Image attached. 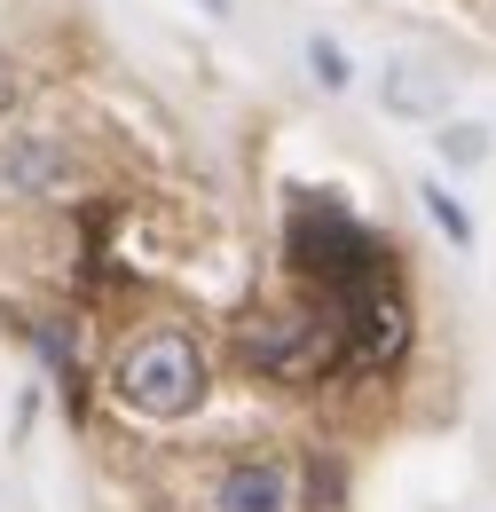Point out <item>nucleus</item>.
Segmentation results:
<instances>
[{"instance_id":"nucleus-10","label":"nucleus","mask_w":496,"mask_h":512,"mask_svg":"<svg viewBox=\"0 0 496 512\" xmlns=\"http://www.w3.org/2000/svg\"><path fill=\"white\" fill-rule=\"evenodd\" d=\"M308 71H315L323 95H347V87H355V64H347V48H339L331 32H315V40H308Z\"/></svg>"},{"instance_id":"nucleus-7","label":"nucleus","mask_w":496,"mask_h":512,"mask_svg":"<svg viewBox=\"0 0 496 512\" xmlns=\"http://www.w3.org/2000/svg\"><path fill=\"white\" fill-rule=\"evenodd\" d=\"M24 339H32V355L48 363V379L79 402V386H87V363H79V339H71V323H56V316H40V323H24Z\"/></svg>"},{"instance_id":"nucleus-2","label":"nucleus","mask_w":496,"mask_h":512,"mask_svg":"<svg viewBox=\"0 0 496 512\" xmlns=\"http://www.w3.org/2000/svg\"><path fill=\"white\" fill-rule=\"evenodd\" d=\"M205 394H213V363H205V347L189 339L182 323L134 331L119 347V363H111V402L134 410V418H158V426L205 410Z\"/></svg>"},{"instance_id":"nucleus-9","label":"nucleus","mask_w":496,"mask_h":512,"mask_svg":"<svg viewBox=\"0 0 496 512\" xmlns=\"http://www.w3.org/2000/svg\"><path fill=\"white\" fill-rule=\"evenodd\" d=\"M434 150H441V166L473 174V166H489V127H481V119H441Z\"/></svg>"},{"instance_id":"nucleus-11","label":"nucleus","mask_w":496,"mask_h":512,"mask_svg":"<svg viewBox=\"0 0 496 512\" xmlns=\"http://www.w3.org/2000/svg\"><path fill=\"white\" fill-rule=\"evenodd\" d=\"M197 8H205V16H229V0H197Z\"/></svg>"},{"instance_id":"nucleus-1","label":"nucleus","mask_w":496,"mask_h":512,"mask_svg":"<svg viewBox=\"0 0 496 512\" xmlns=\"http://www.w3.org/2000/svg\"><path fill=\"white\" fill-rule=\"evenodd\" d=\"M284 260H292V276L308 284V300H339V292H363L378 276H394L386 237H378L371 221H355L331 190H292Z\"/></svg>"},{"instance_id":"nucleus-3","label":"nucleus","mask_w":496,"mask_h":512,"mask_svg":"<svg viewBox=\"0 0 496 512\" xmlns=\"http://www.w3.org/2000/svg\"><path fill=\"white\" fill-rule=\"evenodd\" d=\"M237 363H245L260 386H315V379H331V371H347L339 331H331V316H323L315 300L252 316L245 331H237Z\"/></svg>"},{"instance_id":"nucleus-8","label":"nucleus","mask_w":496,"mask_h":512,"mask_svg":"<svg viewBox=\"0 0 496 512\" xmlns=\"http://www.w3.org/2000/svg\"><path fill=\"white\" fill-rule=\"evenodd\" d=\"M418 205H426V221H434V229L457 245V253H473V237H481V229H473V213L457 205V190H449L441 174H426V182H418Z\"/></svg>"},{"instance_id":"nucleus-6","label":"nucleus","mask_w":496,"mask_h":512,"mask_svg":"<svg viewBox=\"0 0 496 512\" xmlns=\"http://www.w3.org/2000/svg\"><path fill=\"white\" fill-rule=\"evenodd\" d=\"M378 103H386L394 119H434V127H441V111H449V71H434V64H394L386 79H378Z\"/></svg>"},{"instance_id":"nucleus-5","label":"nucleus","mask_w":496,"mask_h":512,"mask_svg":"<svg viewBox=\"0 0 496 512\" xmlns=\"http://www.w3.org/2000/svg\"><path fill=\"white\" fill-rule=\"evenodd\" d=\"M0 182L16 197H63V182H71V150H63L56 134H8L0 142Z\"/></svg>"},{"instance_id":"nucleus-4","label":"nucleus","mask_w":496,"mask_h":512,"mask_svg":"<svg viewBox=\"0 0 496 512\" xmlns=\"http://www.w3.org/2000/svg\"><path fill=\"white\" fill-rule=\"evenodd\" d=\"M213 512H292V465L276 449H252V457H229L213 473Z\"/></svg>"}]
</instances>
